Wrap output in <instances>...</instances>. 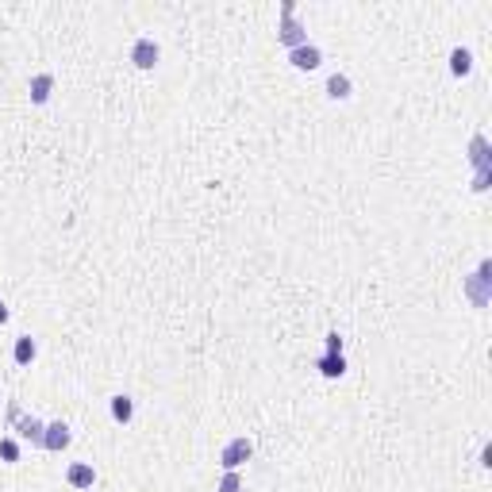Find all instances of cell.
<instances>
[{
  "label": "cell",
  "instance_id": "1",
  "mask_svg": "<svg viewBox=\"0 0 492 492\" xmlns=\"http://www.w3.org/2000/svg\"><path fill=\"white\" fill-rule=\"evenodd\" d=\"M277 39L289 46V50H296V46H304L308 43V31H304V23L296 20V4L292 0H285L281 4V27H277Z\"/></svg>",
  "mask_w": 492,
  "mask_h": 492
},
{
  "label": "cell",
  "instance_id": "2",
  "mask_svg": "<svg viewBox=\"0 0 492 492\" xmlns=\"http://www.w3.org/2000/svg\"><path fill=\"white\" fill-rule=\"evenodd\" d=\"M488 273H492V262L485 258V262L477 266V273H473V277L466 281V296H469L477 308H485V304H488V285H492Z\"/></svg>",
  "mask_w": 492,
  "mask_h": 492
},
{
  "label": "cell",
  "instance_id": "3",
  "mask_svg": "<svg viewBox=\"0 0 492 492\" xmlns=\"http://www.w3.org/2000/svg\"><path fill=\"white\" fill-rule=\"evenodd\" d=\"M469 158H473V166H477L473 188H477V193H485V188H488V143H485V135H473V143H469Z\"/></svg>",
  "mask_w": 492,
  "mask_h": 492
},
{
  "label": "cell",
  "instance_id": "4",
  "mask_svg": "<svg viewBox=\"0 0 492 492\" xmlns=\"http://www.w3.org/2000/svg\"><path fill=\"white\" fill-rule=\"evenodd\" d=\"M250 454H254V442L246 439V434H239V439H231L227 446L220 450V466L223 469H239L242 461H250Z\"/></svg>",
  "mask_w": 492,
  "mask_h": 492
},
{
  "label": "cell",
  "instance_id": "5",
  "mask_svg": "<svg viewBox=\"0 0 492 492\" xmlns=\"http://www.w3.org/2000/svg\"><path fill=\"white\" fill-rule=\"evenodd\" d=\"M158 58H162V50H158V43L150 39V35H143V39L131 43V62H135L139 70H154Z\"/></svg>",
  "mask_w": 492,
  "mask_h": 492
},
{
  "label": "cell",
  "instance_id": "6",
  "mask_svg": "<svg viewBox=\"0 0 492 492\" xmlns=\"http://www.w3.org/2000/svg\"><path fill=\"white\" fill-rule=\"evenodd\" d=\"M70 427H65V423L58 419V423H46V431H43V446L50 450V454H62L65 446H70Z\"/></svg>",
  "mask_w": 492,
  "mask_h": 492
},
{
  "label": "cell",
  "instance_id": "7",
  "mask_svg": "<svg viewBox=\"0 0 492 492\" xmlns=\"http://www.w3.org/2000/svg\"><path fill=\"white\" fill-rule=\"evenodd\" d=\"M289 62L296 65V70H316V65L323 62V50H319L316 43H304V46H296V50H289Z\"/></svg>",
  "mask_w": 492,
  "mask_h": 492
},
{
  "label": "cell",
  "instance_id": "8",
  "mask_svg": "<svg viewBox=\"0 0 492 492\" xmlns=\"http://www.w3.org/2000/svg\"><path fill=\"white\" fill-rule=\"evenodd\" d=\"M12 423H16V431H20L27 442H39V446H43V431H46L43 419H35V415H23V412H20Z\"/></svg>",
  "mask_w": 492,
  "mask_h": 492
},
{
  "label": "cell",
  "instance_id": "9",
  "mask_svg": "<svg viewBox=\"0 0 492 492\" xmlns=\"http://www.w3.org/2000/svg\"><path fill=\"white\" fill-rule=\"evenodd\" d=\"M65 481H70L73 488H92V481H97V473H92L89 461H73L70 469H65Z\"/></svg>",
  "mask_w": 492,
  "mask_h": 492
},
{
  "label": "cell",
  "instance_id": "10",
  "mask_svg": "<svg viewBox=\"0 0 492 492\" xmlns=\"http://www.w3.org/2000/svg\"><path fill=\"white\" fill-rule=\"evenodd\" d=\"M54 92V73H35L31 77V104H46Z\"/></svg>",
  "mask_w": 492,
  "mask_h": 492
},
{
  "label": "cell",
  "instance_id": "11",
  "mask_svg": "<svg viewBox=\"0 0 492 492\" xmlns=\"http://www.w3.org/2000/svg\"><path fill=\"white\" fill-rule=\"evenodd\" d=\"M112 419L116 423H131L135 419V400H131V396H112Z\"/></svg>",
  "mask_w": 492,
  "mask_h": 492
},
{
  "label": "cell",
  "instance_id": "12",
  "mask_svg": "<svg viewBox=\"0 0 492 492\" xmlns=\"http://www.w3.org/2000/svg\"><path fill=\"white\" fill-rule=\"evenodd\" d=\"M469 70H473V54L466 50V46H454L450 50V73L454 77H466Z\"/></svg>",
  "mask_w": 492,
  "mask_h": 492
},
{
  "label": "cell",
  "instance_id": "13",
  "mask_svg": "<svg viewBox=\"0 0 492 492\" xmlns=\"http://www.w3.org/2000/svg\"><path fill=\"white\" fill-rule=\"evenodd\" d=\"M316 369H319L323 377H343V373H346V358H343V354H323V358L316 362Z\"/></svg>",
  "mask_w": 492,
  "mask_h": 492
},
{
  "label": "cell",
  "instance_id": "14",
  "mask_svg": "<svg viewBox=\"0 0 492 492\" xmlns=\"http://www.w3.org/2000/svg\"><path fill=\"white\" fill-rule=\"evenodd\" d=\"M12 358H16V365H31V362H35V338H31V335L16 338V350H12Z\"/></svg>",
  "mask_w": 492,
  "mask_h": 492
},
{
  "label": "cell",
  "instance_id": "15",
  "mask_svg": "<svg viewBox=\"0 0 492 492\" xmlns=\"http://www.w3.org/2000/svg\"><path fill=\"white\" fill-rule=\"evenodd\" d=\"M327 97L331 100H346L350 97V77L346 73H331L327 77Z\"/></svg>",
  "mask_w": 492,
  "mask_h": 492
},
{
  "label": "cell",
  "instance_id": "16",
  "mask_svg": "<svg viewBox=\"0 0 492 492\" xmlns=\"http://www.w3.org/2000/svg\"><path fill=\"white\" fill-rule=\"evenodd\" d=\"M215 492H242L239 469H223V477H220V485H215Z\"/></svg>",
  "mask_w": 492,
  "mask_h": 492
},
{
  "label": "cell",
  "instance_id": "17",
  "mask_svg": "<svg viewBox=\"0 0 492 492\" xmlns=\"http://www.w3.org/2000/svg\"><path fill=\"white\" fill-rule=\"evenodd\" d=\"M0 458H4V461H20V442H16V439H0Z\"/></svg>",
  "mask_w": 492,
  "mask_h": 492
},
{
  "label": "cell",
  "instance_id": "18",
  "mask_svg": "<svg viewBox=\"0 0 492 492\" xmlns=\"http://www.w3.org/2000/svg\"><path fill=\"white\" fill-rule=\"evenodd\" d=\"M327 354H343V338H338V331L327 335Z\"/></svg>",
  "mask_w": 492,
  "mask_h": 492
},
{
  "label": "cell",
  "instance_id": "19",
  "mask_svg": "<svg viewBox=\"0 0 492 492\" xmlns=\"http://www.w3.org/2000/svg\"><path fill=\"white\" fill-rule=\"evenodd\" d=\"M481 466H485V469L492 466V446H485V450H481Z\"/></svg>",
  "mask_w": 492,
  "mask_h": 492
},
{
  "label": "cell",
  "instance_id": "20",
  "mask_svg": "<svg viewBox=\"0 0 492 492\" xmlns=\"http://www.w3.org/2000/svg\"><path fill=\"white\" fill-rule=\"evenodd\" d=\"M4 319H8V304L0 300V323H4Z\"/></svg>",
  "mask_w": 492,
  "mask_h": 492
}]
</instances>
